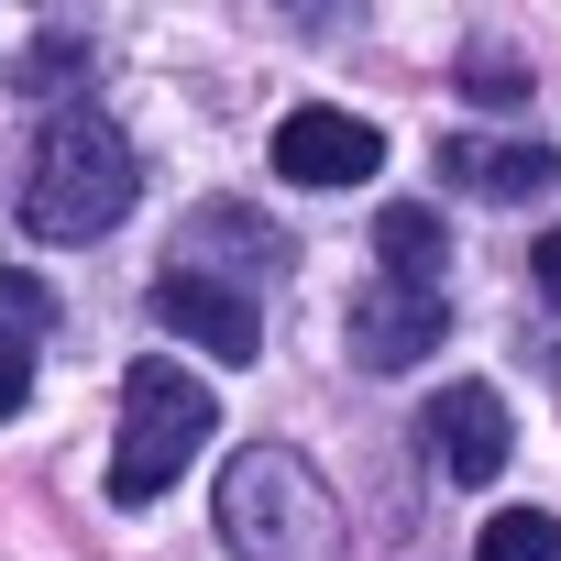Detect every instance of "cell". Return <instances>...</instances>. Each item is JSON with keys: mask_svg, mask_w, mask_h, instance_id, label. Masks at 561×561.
Here are the masks:
<instances>
[{"mask_svg": "<svg viewBox=\"0 0 561 561\" xmlns=\"http://www.w3.org/2000/svg\"><path fill=\"white\" fill-rule=\"evenodd\" d=\"M220 430V397L187 375V364H165V353H144L133 375H122V440H111V495L122 506H154L187 462H198V440Z\"/></svg>", "mask_w": 561, "mask_h": 561, "instance_id": "obj_3", "label": "cell"}, {"mask_svg": "<svg viewBox=\"0 0 561 561\" xmlns=\"http://www.w3.org/2000/svg\"><path fill=\"white\" fill-rule=\"evenodd\" d=\"M45 320H56V298H45V275H23V264H0V342H12V353H34V342H45Z\"/></svg>", "mask_w": 561, "mask_h": 561, "instance_id": "obj_11", "label": "cell"}, {"mask_svg": "<svg viewBox=\"0 0 561 561\" xmlns=\"http://www.w3.org/2000/svg\"><path fill=\"white\" fill-rule=\"evenodd\" d=\"M133 187H144V165H133L122 122L111 111H56L45 144H34V176H23V220H34V242H100L133 209Z\"/></svg>", "mask_w": 561, "mask_h": 561, "instance_id": "obj_1", "label": "cell"}, {"mask_svg": "<svg viewBox=\"0 0 561 561\" xmlns=\"http://www.w3.org/2000/svg\"><path fill=\"white\" fill-rule=\"evenodd\" d=\"M220 539H231V561H331L342 550V506H331V484L298 451L253 440V451L220 462Z\"/></svg>", "mask_w": 561, "mask_h": 561, "instance_id": "obj_2", "label": "cell"}, {"mask_svg": "<svg viewBox=\"0 0 561 561\" xmlns=\"http://www.w3.org/2000/svg\"><path fill=\"white\" fill-rule=\"evenodd\" d=\"M528 264H539V298H550V309H561V220H550V231H539V253H528Z\"/></svg>", "mask_w": 561, "mask_h": 561, "instance_id": "obj_13", "label": "cell"}, {"mask_svg": "<svg viewBox=\"0 0 561 561\" xmlns=\"http://www.w3.org/2000/svg\"><path fill=\"white\" fill-rule=\"evenodd\" d=\"M375 165H386V133L353 122V111H331V100H309V111L275 122V176H287V187H353Z\"/></svg>", "mask_w": 561, "mask_h": 561, "instance_id": "obj_7", "label": "cell"}, {"mask_svg": "<svg viewBox=\"0 0 561 561\" xmlns=\"http://www.w3.org/2000/svg\"><path fill=\"white\" fill-rule=\"evenodd\" d=\"M473 100H495V111H506V100H517V67H495V56H473Z\"/></svg>", "mask_w": 561, "mask_h": 561, "instance_id": "obj_14", "label": "cell"}, {"mask_svg": "<svg viewBox=\"0 0 561 561\" xmlns=\"http://www.w3.org/2000/svg\"><path fill=\"white\" fill-rule=\"evenodd\" d=\"M154 320H165L187 353L264 364V298L231 287V275H209V264H165V275H154Z\"/></svg>", "mask_w": 561, "mask_h": 561, "instance_id": "obj_4", "label": "cell"}, {"mask_svg": "<svg viewBox=\"0 0 561 561\" xmlns=\"http://www.w3.org/2000/svg\"><path fill=\"white\" fill-rule=\"evenodd\" d=\"M375 253H386V275H408V287H440V209L386 198L375 209Z\"/></svg>", "mask_w": 561, "mask_h": 561, "instance_id": "obj_9", "label": "cell"}, {"mask_svg": "<svg viewBox=\"0 0 561 561\" xmlns=\"http://www.w3.org/2000/svg\"><path fill=\"white\" fill-rule=\"evenodd\" d=\"M440 176L506 209V198H539L561 165H550V144H440Z\"/></svg>", "mask_w": 561, "mask_h": 561, "instance_id": "obj_8", "label": "cell"}, {"mask_svg": "<svg viewBox=\"0 0 561 561\" xmlns=\"http://www.w3.org/2000/svg\"><path fill=\"white\" fill-rule=\"evenodd\" d=\"M440 331H451L440 287H408V275H375V287H353V320H342L353 364H375V375H408L419 353H440Z\"/></svg>", "mask_w": 561, "mask_h": 561, "instance_id": "obj_5", "label": "cell"}, {"mask_svg": "<svg viewBox=\"0 0 561 561\" xmlns=\"http://www.w3.org/2000/svg\"><path fill=\"white\" fill-rule=\"evenodd\" d=\"M419 440H430L440 484H495V473H506V451H517V430H506V397H495V386H440V397L419 408Z\"/></svg>", "mask_w": 561, "mask_h": 561, "instance_id": "obj_6", "label": "cell"}, {"mask_svg": "<svg viewBox=\"0 0 561 561\" xmlns=\"http://www.w3.org/2000/svg\"><path fill=\"white\" fill-rule=\"evenodd\" d=\"M473 561H561V517H539V506H506V517H484Z\"/></svg>", "mask_w": 561, "mask_h": 561, "instance_id": "obj_10", "label": "cell"}, {"mask_svg": "<svg viewBox=\"0 0 561 561\" xmlns=\"http://www.w3.org/2000/svg\"><path fill=\"white\" fill-rule=\"evenodd\" d=\"M23 397H34V353H12V342H0V419H12Z\"/></svg>", "mask_w": 561, "mask_h": 561, "instance_id": "obj_12", "label": "cell"}]
</instances>
